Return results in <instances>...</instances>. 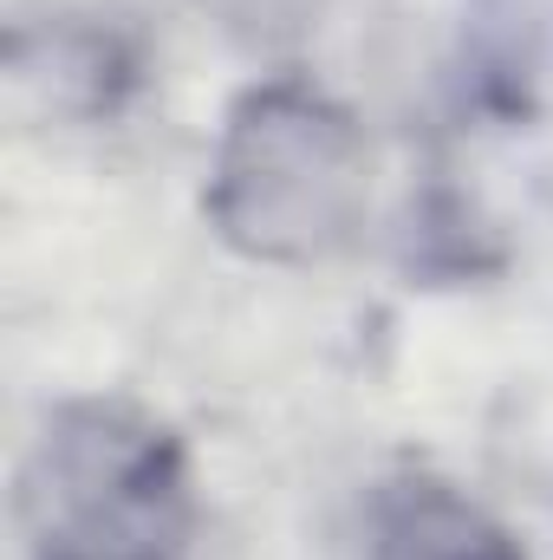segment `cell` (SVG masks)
I'll return each mask as SVG.
<instances>
[{
    "instance_id": "obj_1",
    "label": "cell",
    "mask_w": 553,
    "mask_h": 560,
    "mask_svg": "<svg viewBox=\"0 0 553 560\" xmlns=\"http://www.w3.org/2000/svg\"><path fill=\"white\" fill-rule=\"evenodd\" d=\"M13 528L26 560H176L189 548L176 436L105 398L52 411L20 463Z\"/></svg>"
},
{
    "instance_id": "obj_2",
    "label": "cell",
    "mask_w": 553,
    "mask_h": 560,
    "mask_svg": "<svg viewBox=\"0 0 553 560\" xmlns=\"http://www.w3.org/2000/svg\"><path fill=\"white\" fill-rule=\"evenodd\" d=\"M365 202V143L358 125L306 92L268 85L228 118L215 163V222L228 242L268 261L332 255Z\"/></svg>"
},
{
    "instance_id": "obj_3",
    "label": "cell",
    "mask_w": 553,
    "mask_h": 560,
    "mask_svg": "<svg viewBox=\"0 0 553 560\" xmlns=\"http://www.w3.org/2000/svg\"><path fill=\"white\" fill-rule=\"evenodd\" d=\"M365 560H521V548L462 489L416 476L378 502Z\"/></svg>"
}]
</instances>
